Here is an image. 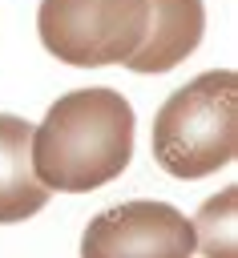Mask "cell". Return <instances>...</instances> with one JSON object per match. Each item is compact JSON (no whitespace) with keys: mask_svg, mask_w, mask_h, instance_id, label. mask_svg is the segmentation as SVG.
<instances>
[{"mask_svg":"<svg viewBox=\"0 0 238 258\" xmlns=\"http://www.w3.org/2000/svg\"><path fill=\"white\" fill-rule=\"evenodd\" d=\"M40 177L32 173V125L24 117L0 113V226L24 222L48 206Z\"/></svg>","mask_w":238,"mask_h":258,"instance_id":"obj_6","label":"cell"},{"mask_svg":"<svg viewBox=\"0 0 238 258\" xmlns=\"http://www.w3.org/2000/svg\"><path fill=\"white\" fill-rule=\"evenodd\" d=\"M81 258H194V226L169 202H121L85 226Z\"/></svg>","mask_w":238,"mask_h":258,"instance_id":"obj_4","label":"cell"},{"mask_svg":"<svg viewBox=\"0 0 238 258\" xmlns=\"http://www.w3.org/2000/svg\"><path fill=\"white\" fill-rule=\"evenodd\" d=\"M234 206H238V189L226 185L222 194L206 198L194 226V250H202L206 258H238L234 250Z\"/></svg>","mask_w":238,"mask_h":258,"instance_id":"obj_7","label":"cell"},{"mask_svg":"<svg viewBox=\"0 0 238 258\" xmlns=\"http://www.w3.org/2000/svg\"><path fill=\"white\" fill-rule=\"evenodd\" d=\"M202 32H206L202 0H149L145 40L125 64L133 73H165L202 44Z\"/></svg>","mask_w":238,"mask_h":258,"instance_id":"obj_5","label":"cell"},{"mask_svg":"<svg viewBox=\"0 0 238 258\" xmlns=\"http://www.w3.org/2000/svg\"><path fill=\"white\" fill-rule=\"evenodd\" d=\"M149 24V0H40V44L73 69L125 64Z\"/></svg>","mask_w":238,"mask_h":258,"instance_id":"obj_3","label":"cell"},{"mask_svg":"<svg viewBox=\"0 0 238 258\" xmlns=\"http://www.w3.org/2000/svg\"><path fill=\"white\" fill-rule=\"evenodd\" d=\"M238 153V77L210 69L182 85L153 117V157L169 177H206Z\"/></svg>","mask_w":238,"mask_h":258,"instance_id":"obj_2","label":"cell"},{"mask_svg":"<svg viewBox=\"0 0 238 258\" xmlns=\"http://www.w3.org/2000/svg\"><path fill=\"white\" fill-rule=\"evenodd\" d=\"M133 157V105L113 89H73L32 125V173L44 189L89 194Z\"/></svg>","mask_w":238,"mask_h":258,"instance_id":"obj_1","label":"cell"}]
</instances>
